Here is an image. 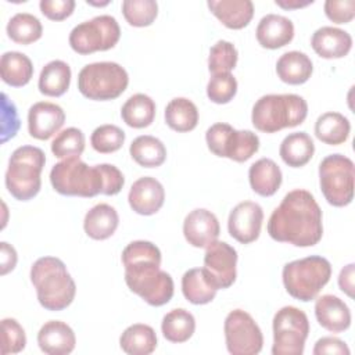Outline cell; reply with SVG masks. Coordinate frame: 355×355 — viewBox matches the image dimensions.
<instances>
[{"mask_svg": "<svg viewBox=\"0 0 355 355\" xmlns=\"http://www.w3.org/2000/svg\"><path fill=\"white\" fill-rule=\"evenodd\" d=\"M92 147L101 154H110L118 151L125 143V132L111 123L97 126L90 136Z\"/></svg>", "mask_w": 355, "mask_h": 355, "instance_id": "60d3db41", "label": "cell"}, {"mask_svg": "<svg viewBox=\"0 0 355 355\" xmlns=\"http://www.w3.org/2000/svg\"><path fill=\"white\" fill-rule=\"evenodd\" d=\"M46 164V154L35 146L15 148L8 159L6 171V187L19 201L32 200L40 191V173Z\"/></svg>", "mask_w": 355, "mask_h": 355, "instance_id": "8992f818", "label": "cell"}, {"mask_svg": "<svg viewBox=\"0 0 355 355\" xmlns=\"http://www.w3.org/2000/svg\"><path fill=\"white\" fill-rule=\"evenodd\" d=\"M239 60L237 49L227 40H218L211 49L208 55V71L212 75L227 73L236 68Z\"/></svg>", "mask_w": 355, "mask_h": 355, "instance_id": "ab89813d", "label": "cell"}, {"mask_svg": "<svg viewBox=\"0 0 355 355\" xmlns=\"http://www.w3.org/2000/svg\"><path fill=\"white\" fill-rule=\"evenodd\" d=\"M130 208L144 216L157 214L165 201V190L159 180L151 176L137 179L128 194Z\"/></svg>", "mask_w": 355, "mask_h": 355, "instance_id": "ac0fdd59", "label": "cell"}, {"mask_svg": "<svg viewBox=\"0 0 355 355\" xmlns=\"http://www.w3.org/2000/svg\"><path fill=\"white\" fill-rule=\"evenodd\" d=\"M17 261H18V255L15 248L8 243L1 241L0 243V273L4 276L8 272H11L15 268Z\"/></svg>", "mask_w": 355, "mask_h": 355, "instance_id": "c3c4849f", "label": "cell"}, {"mask_svg": "<svg viewBox=\"0 0 355 355\" xmlns=\"http://www.w3.org/2000/svg\"><path fill=\"white\" fill-rule=\"evenodd\" d=\"M315 316L318 323L330 333H341L351 326V311L338 297L324 294L315 302Z\"/></svg>", "mask_w": 355, "mask_h": 355, "instance_id": "d6986e66", "label": "cell"}, {"mask_svg": "<svg viewBox=\"0 0 355 355\" xmlns=\"http://www.w3.org/2000/svg\"><path fill=\"white\" fill-rule=\"evenodd\" d=\"M86 3H87V4H90V6H100V7H101V6H107V4L110 3V1H103V3H94V1L86 0Z\"/></svg>", "mask_w": 355, "mask_h": 355, "instance_id": "816d5d0a", "label": "cell"}, {"mask_svg": "<svg viewBox=\"0 0 355 355\" xmlns=\"http://www.w3.org/2000/svg\"><path fill=\"white\" fill-rule=\"evenodd\" d=\"M122 14L132 26H150L158 15V4L154 0H125L122 3Z\"/></svg>", "mask_w": 355, "mask_h": 355, "instance_id": "74e56055", "label": "cell"}, {"mask_svg": "<svg viewBox=\"0 0 355 355\" xmlns=\"http://www.w3.org/2000/svg\"><path fill=\"white\" fill-rule=\"evenodd\" d=\"M311 46L313 51L322 58H343L351 51L352 37L344 29L322 26L313 32L311 37Z\"/></svg>", "mask_w": 355, "mask_h": 355, "instance_id": "7402d4cb", "label": "cell"}, {"mask_svg": "<svg viewBox=\"0 0 355 355\" xmlns=\"http://www.w3.org/2000/svg\"><path fill=\"white\" fill-rule=\"evenodd\" d=\"M126 69L114 61L85 65L78 75V89L89 100L107 101L119 97L128 87Z\"/></svg>", "mask_w": 355, "mask_h": 355, "instance_id": "ba28073f", "label": "cell"}, {"mask_svg": "<svg viewBox=\"0 0 355 355\" xmlns=\"http://www.w3.org/2000/svg\"><path fill=\"white\" fill-rule=\"evenodd\" d=\"M313 72L311 58L302 51H287L282 54L276 62V73L279 79L288 85L305 83Z\"/></svg>", "mask_w": 355, "mask_h": 355, "instance_id": "484cf974", "label": "cell"}, {"mask_svg": "<svg viewBox=\"0 0 355 355\" xmlns=\"http://www.w3.org/2000/svg\"><path fill=\"white\" fill-rule=\"evenodd\" d=\"M26 345V336L24 327L12 318L1 320V354H18Z\"/></svg>", "mask_w": 355, "mask_h": 355, "instance_id": "7bdbcfd3", "label": "cell"}, {"mask_svg": "<svg viewBox=\"0 0 355 355\" xmlns=\"http://www.w3.org/2000/svg\"><path fill=\"white\" fill-rule=\"evenodd\" d=\"M37 344L44 354L67 355L75 349L76 337L65 322L49 320L37 333Z\"/></svg>", "mask_w": 355, "mask_h": 355, "instance_id": "44dd1931", "label": "cell"}, {"mask_svg": "<svg viewBox=\"0 0 355 355\" xmlns=\"http://www.w3.org/2000/svg\"><path fill=\"white\" fill-rule=\"evenodd\" d=\"M331 277L330 262L320 255L291 261L283 266L282 279L286 291L295 300L308 302L316 298Z\"/></svg>", "mask_w": 355, "mask_h": 355, "instance_id": "52a82bcc", "label": "cell"}, {"mask_svg": "<svg viewBox=\"0 0 355 355\" xmlns=\"http://www.w3.org/2000/svg\"><path fill=\"white\" fill-rule=\"evenodd\" d=\"M85 135L78 128H67L57 133L51 141V153L57 158L80 157L85 150Z\"/></svg>", "mask_w": 355, "mask_h": 355, "instance_id": "f35d334b", "label": "cell"}, {"mask_svg": "<svg viewBox=\"0 0 355 355\" xmlns=\"http://www.w3.org/2000/svg\"><path fill=\"white\" fill-rule=\"evenodd\" d=\"M308 115L304 97L293 93L265 94L259 97L251 112V122L259 132L275 133L301 125Z\"/></svg>", "mask_w": 355, "mask_h": 355, "instance_id": "5b68a950", "label": "cell"}, {"mask_svg": "<svg viewBox=\"0 0 355 355\" xmlns=\"http://www.w3.org/2000/svg\"><path fill=\"white\" fill-rule=\"evenodd\" d=\"M237 251L226 241L215 240L205 248L204 272L216 290L229 288L237 276Z\"/></svg>", "mask_w": 355, "mask_h": 355, "instance_id": "5bb4252c", "label": "cell"}, {"mask_svg": "<svg viewBox=\"0 0 355 355\" xmlns=\"http://www.w3.org/2000/svg\"><path fill=\"white\" fill-rule=\"evenodd\" d=\"M269 236L295 247H312L323 236L322 209L315 197L304 189L288 191L268 220Z\"/></svg>", "mask_w": 355, "mask_h": 355, "instance_id": "6da1fadb", "label": "cell"}, {"mask_svg": "<svg viewBox=\"0 0 355 355\" xmlns=\"http://www.w3.org/2000/svg\"><path fill=\"white\" fill-rule=\"evenodd\" d=\"M50 182L62 196L89 198L97 194H118L125 184V178L112 164L89 166L79 157H69L51 168Z\"/></svg>", "mask_w": 355, "mask_h": 355, "instance_id": "3957f363", "label": "cell"}, {"mask_svg": "<svg viewBox=\"0 0 355 355\" xmlns=\"http://www.w3.org/2000/svg\"><path fill=\"white\" fill-rule=\"evenodd\" d=\"M237 93L236 78L227 73L212 75L207 85V96L215 104H227Z\"/></svg>", "mask_w": 355, "mask_h": 355, "instance_id": "b9f144b4", "label": "cell"}, {"mask_svg": "<svg viewBox=\"0 0 355 355\" xmlns=\"http://www.w3.org/2000/svg\"><path fill=\"white\" fill-rule=\"evenodd\" d=\"M119 345L129 355H148L157 348V334L151 326L135 323L123 330Z\"/></svg>", "mask_w": 355, "mask_h": 355, "instance_id": "4dcf8cb0", "label": "cell"}, {"mask_svg": "<svg viewBox=\"0 0 355 355\" xmlns=\"http://www.w3.org/2000/svg\"><path fill=\"white\" fill-rule=\"evenodd\" d=\"M1 143L14 137L19 128L18 112L12 101L8 100L7 94H1Z\"/></svg>", "mask_w": 355, "mask_h": 355, "instance_id": "f6af8a7d", "label": "cell"}, {"mask_svg": "<svg viewBox=\"0 0 355 355\" xmlns=\"http://www.w3.org/2000/svg\"><path fill=\"white\" fill-rule=\"evenodd\" d=\"M312 3H313V0H306V1H301V0H275V4L284 8V10L302 8V7H306Z\"/></svg>", "mask_w": 355, "mask_h": 355, "instance_id": "f907efd6", "label": "cell"}, {"mask_svg": "<svg viewBox=\"0 0 355 355\" xmlns=\"http://www.w3.org/2000/svg\"><path fill=\"white\" fill-rule=\"evenodd\" d=\"M121 116L123 122L130 128H147L155 118V103L150 96L144 93H136L130 96L122 105Z\"/></svg>", "mask_w": 355, "mask_h": 355, "instance_id": "d6a6232c", "label": "cell"}, {"mask_svg": "<svg viewBox=\"0 0 355 355\" xmlns=\"http://www.w3.org/2000/svg\"><path fill=\"white\" fill-rule=\"evenodd\" d=\"M8 37L18 44H31L43 35V26L37 17L29 12H17L7 24Z\"/></svg>", "mask_w": 355, "mask_h": 355, "instance_id": "8d00e7d4", "label": "cell"}, {"mask_svg": "<svg viewBox=\"0 0 355 355\" xmlns=\"http://www.w3.org/2000/svg\"><path fill=\"white\" fill-rule=\"evenodd\" d=\"M71 76V68L65 61L53 60L40 71L37 82L39 92L49 97H60L69 89Z\"/></svg>", "mask_w": 355, "mask_h": 355, "instance_id": "83f0119b", "label": "cell"}, {"mask_svg": "<svg viewBox=\"0 0 355 355\" xmlns=\"http://www.w3.org/2000/svg\"><path fill=\"white\" fill-rule=\"evenodd\" d=\"M349 132L351 123L348 118L340 112H324L315 122V136L329 146L343 144L349 137Z\"/></svg>", "mask_w": 355, "mask_h": 355, "instance_id": "f546056e", "label": "cell"}, {"mask_svg": "<svg viewBox=\"0 0 355 355\" xmlns=\"http://www.w3.org/2000/svg\"><path fill=\"white\" fill-rule=\"evenodd\" d=\"M196 330L194 316L184 308H176L169 311L161 322L162 336L171 343H186Z\"/></svg>", "mask_w": 355, "mask_h": 355, "instance_id": "d590c367", "label": "cell"}, {"mask_svg": "<svg viewBox=\"0 0 355 355\" xmlns=\"http://www.w3.org/2000/svg\"><path fill=\"white\" fill-rule=\"evenodd\" d=\"M248 180L251 189L257 194L262 197H270L279 190L283 175L279 165L273 159L261 158L250 166Z\"/></svg>", "mask_w": 355, "mask_h": 355, "instance_id": "d4e9b609", "label": "cell"}, {"mask_svg": "<svg viewBox=\"0 0 355 355\" xmlns=\"http://www.w3.org/2000/svg\"><path fill=\"white\" fill-rule=\"evenodd\" d=\"M355 166L343 154H330L319 164V184L326 201L333 207H345L354 198Z\"/></svg>", "mask_w": 355, "mask_h": 355, "instance_id": "9c48e42d", "label": "cell"}, {"mask_svg": "<svg viewBox=\"0 0 355 355\" xmlns=\"http://www.w3.org/2000/svg\"><path fill=\"white\" fill-rule=\"evenodd\" d=\"M226 348L232 355H257L263 347V336L254 318L243 311L233 309L223 324Z\"/></svg>", "mask_w": 355, "mask_h": 355, "instance_id": "4fadbf2b", "label": "cell"}, {"mask_svg": "<svg viewBox=\"0 0 355 355\" xmlns=\"http://www.w3.org/2000/svg\"><path fill=\"white\" fill-rule=\"evenodd\" d=\"M323 8L334 24H348L355 17V0H326Z\"/></svg>", "mask_w": 355, "mask_h": 355, "instance_id": "ee69618b", "label": "cell"}, {"mask_svg": "<svg viewBox=\"0 0 355 355\" xmlns=\"http://www.w3.org/2000/svg\"><path fill=\"white\" fill-rule=\"evenodd\" d=\"M31 282L36 288L39 304L47 311H62L76 294V284L65 263L55 257H42L31 268Z\"/></svg>", "mask_w": 355, "mask_h": 355, "instance_id": "277c9868", "label": "cell"}, {"mask_svg": "<svg viewBox=\"0 0 355 355\" xmlns=\"http://www.w3.org/2000/svg\"><path fill=\"white\" fill-rule=\"evenodd\" d=\"M64 122L65 112L55 103L39 101L28 111V132L37 140L50 139L62 128Z\"/></svg>", "mask_w": 355, "mask_h": 355, "instance_id": "e0dca14e", "label": "cell"}, {"mask_svg": "<svg viewBox=\"0 0 355 355\" xmlns=\"http://www.w3.org/2000/svg\"><path fill=\"white\" fill-rule=\"evenodd\" d=\"M42 14L51 21H62L68 18L75 8L73 0H40Z\"/></svg>", "mask_w": 355, "mask_h": 355, "instance_id": "bcb514c9", "label": "cell"}, {"mask_svg": "<svg viewBox=\"0 0 355 355\" xmlns=\"http://www.w3.org/2000/svg\"><path fill=\"white\" fill-rule=\"evenodd\" d=\"M205 141L214 155L236 162L250 159L259 150V137L252 130H237L223 122L207 129Z\"/></svg>", "mask_w": 355, "mask_h": 355, "instance_id": "8fae6325", "label": "cell"}, {"mask_svg": "<svg viewBox=\"0 0 355 355\" xmlns=\"http://www.w3.org/2000/svg\"><path fill=\"white\" fill-rule=\"evenodd\" d=\"M165 122L175 132H190L198 123V110L191 100L175 97L165 107Z\"/></svg>", "mask_w": 355, "mask_h": 355, "instance_id": "836d02e7", "label": "cell"}, {"mask_svg": "<svg viewBox=\"0 0 355 355\" xmlns=\"http://www.w3.org/2000/svg\"><path fill=\"white\" fill-rule=\"evenodd\" d=\"M121 37V28L112 15H97L73 26L69 33L71 49L82 55L112 49Z\"/></svg>", "mask_w": 355, "mask_h": 355, "instance_id": "7c38bea8", "label": "cell"}, {"mask_svg": "<svg viewBox=\"0 0 355 355\" xmlns=\"http://www.w3.org/2000/svg\"><path fill=\"white\" fill-rule=\"evenodd\" d=\"M263 222V211L258 202H239L229 214V234L241 244H250L259 237Z\"/></svg>", "mask_w": 355, "mask_h": 355, "instance_id": "9a60e30c", "label": "cell"}, {"mask_svg": "<svg viewBox=\"0 0 355 355\" xmlns=\"http://www.w3.org/2000/svg\"><path fill=\"white\" fill-rule=\"evenodd\" d=\"M313 355H323V354H338V355H349L348 345L337 338V337H322L315 343Z\"/></svg>", "mask_w": 355, "mask_h": 355, "instance_id": "7dc6e473", "label": "cell"}, {"mask_svg": "<svg viewBox=\"0 0 355 355\" xmlns=\"http://www.w3.org/2000/svg\"><path fill=\"white\" fill-rule=\"evenodd\" d=\"M125 282L129 290L151 306H162L173 297V280L162 270L161 251L151 241L136 240L122 251Z\"/></svg>", "mask_w": 355, "mask_h": 355, "instance_id": "7a4b0ae2", "label": "cell"}, {"mask_svg": "<svg viewBox=\"0 0 355 355\" xmlns=\"http://www.w3.org/2000/svg\"><path fill=\"white\" fill-rule=\"evenodd\" d=\"M119 225V216L114 207L100 202L90 208L83 220L85 233L93 240H105L111 237Z\"/></svg>", "mask_w": 355, "mask_h": 355, "instance_id": "cb8c5ba5", "label": "cell"}, {"mask_svg": "<svg viewBox=\"0 0 355 355\" xmlns=\"http://www.w3.org/2000/svg\"><path fill=\"white\" fill-rule=\"evenodd\" d=\"M182 291L184 298L194 305H205L216 295V288L205 275L202 268H193L182 277Z\"/></svg>", "mask_w": 355, "mask_h": 355, "instance_id": "1f68e13d", "label": "cell"}, {"mask_svg": "<svg viewBox=\"0 0 355 355\" xmlns=\"http://www.w3.org/2000/svg\"><path fill=\"white\" fill-rule=\"evenodd\" d=\"M257 40L263 49L276 50L288 44L294 37V24L284 15H263L255 31Z\"/></svg>", "mask_w": 355, "mask_h": 355, "instance_id": "ffe728a7", "label": "cell"}, {"mask_svg": "<svg viewBox=\"0 0 355 355\" xmlns=\"http://www.w3.org/2000/svg\"><path fill=\"white\" fill-rule=\"evenodd\" d=\"M0 76L8 86L22 87L33 76V64L24 53L6 51L0 58Z\"/></svg>", "mask_w": 355, "mask_h": 355, "instance_id": "f1b7e54d", "label": "cell"}, {"mask_svg": "<svg viewBox=\"0 0 355 355\" xmlns=\"http://www.w3.org/2000/svg\"><path fill=\"white\" fill-rule=\"evenodd\" d=\"M130 157L143 168L161 166L166 159V148L164 143L150 135L137 136L129 147Z\"/></svg>", "mask_w": 355, "mask_h": 355, "instance_id": "e575fe53", "label": "cell"}, {"mask_svg": "<svg viewBox=\"0 0 355 355\" xmlns=\"http://www.w3.org/2000/svg\"><path fill=\"white\" fill-rule=\"evenodd\" d=\"M354 263H348L344 266L338 275V286L343 293H345L349 298H354Z\"/></svg>", "mask_w": 355, "mask_h": 355, "instance_id": "681fc988", "label": "cell"}, {"mask_svg": "<svg viewBox=\"0 0 355 355\" xmlns=\"http://www.w3.org/2000/svg\"><path fill=\"white\" fill-rule=\"evenodd\" d=\"M207 6L229 29H243L254 17V4L251 0H208Z\"/></svg>", "mask_w": 355, "mask_h": 355, "instance_id": "603a6c76", "label": "cell"}, {"mask_svg": "<svg viewBox=\"0 0 355 355\" xmlns=\"http://www.w3.org/2000/svg\"><path fill=\"white\" fill-rule=\"evenodd\" d=\"M220 233L219 220L214 212L205 208L190 211L183 220V234L186 241L196 248H207L218 240Z\"/></svg>", "mask_w": 355, "mask_h": 355, "instance_id": "2e32d148", "label": "cell"}, {"mask_svg": "<svg viewBox=\"0 0 355 355\" xmlns=\"http://www.w3.org/2000/svg\"><path fill=\"white\" fill-rule=\"evenodd\" d=\"M273 355H302L309 334V320L304 311L297 306L280 308L272 322Z\"/></svg>", "mask_w": 355, "mask_h": 355, "instance_id": "30bf717a", "label": "cell"}, {"mask_svg": "<svg viewBox=\"0 0 355 355\" xmlns=\"http://www.w3.org/2000/svg\"><path fill=\"white\" fill-rule=\"evenodd\" d=\"M315 153L312 137L306 132H294L287 135L280 143L279 154L283 162L291 168L306 165Z\"/></svg>", "mask_w": 355, "mask_h": 355, "instance_id": "4316f807", "label": "cell"}]
</instances>
